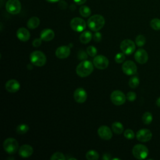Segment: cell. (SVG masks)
<instances>
[{
  "instance_id": "1",
  "label": "cell",
  "mask_w": 160,
  "mask_h": 160,
  "mask_svg": "<svg viewBox=\"0 0 160 160\" xmlns=\"http://www.w3.org/2000/svg\"><path fill=\"white\" fill-rule=\"evenodd\" d=\"M94 64L88 60L81 61L76 67V71L77 74L81 77L85 78L90 75L94 69Z\"/></svg>"
},
{
  "instance_id": "2",
  "label": "cell",
  "mask_w": 160,
  "mask_h": 160,
  "mask_svg": "<svg viewBox=\"0 0 160 160\" xmlns=\"http://www.w3.org/2000/svg\"><path fill=\"white\" fill-rule=\"evenodd\" d=\"M87 23L91 30L93 31H98L103 28L105 24V19L100 14H95L88 19Z\"/></svg>"
},
{
  "instance_id": "3",
  "label": "cell",
  "mask_w": 160,
  "mask_h": 160,
  "mask_svg": "<svg viewBox=\"0 0 160 160\" xmlns=\"http://www.w3.org/2000/svg\"><path fill=\"white\" fill-rule=\"evenodd\" d=\"M30 61L33 65L38 67L43 66L46 62V57L45 54L40 51H34L29 56Z\"/></svg>"
},
{
  "instance_id": "4",
  "label": "cell",
  "mask_w": 160,
  "mask_h": 160,
  "mask_svg": "<svg viewBox=\"0 0 160 160\" xmlns=\"http://www.w3.org/2000/svg\"><path fill=\"white\" fill-rule=\"evenodd\" d=\"M132 152L133 156L135 158L141 160L147 158L149 154V151L146 146L138 144L133 147L132 149Z\"/></svg>"
},
{
  "instance_id": "5",
  "label": "cell",
  "mask_w": 160,
  "mask_h": 160,
  "mask_svg": "<svg viewBox=\"0 0 160 160\" xmlns=\"http://www.w3.org/2000/svg\"><path fill=\"white\" fill-rule=\"evenodd\" d=\"M19 144L17 140L12 138H8L3 142L4 151L9 154H13L18 150Z\"/></svg>"
},
{
  "instance_id": "6",
  "label": "cell",
  "mask_w": 160,
  "mask_h": 160,
  "mask_svg": "<svg viewBox=\"0 0 160 160\" xmlns=\"http://www.w3.org/2000/svg\"><path fill=\"white\" fill-rule=\"evenodd\" d=\"M120 49L126 55H130L132 54L136 49L135 43L131 39H124L121 42Z\"/></svg>"
},
{
  "instance_id": "7",
  "label": "cell",
  "mask_w": 160,
  "mask_h": 160,
  "mask_svg": "<svg viewBox=\"0 0 160 160\" xmlns=\"http://www.w3.org/2000/svg\"><path fill=\"white\" fill-rule=\"evenodd\" d=\"M6 11L11 14H17L20 12L21 4L19 0H8L6 4Z\"/></svg>"
},
{
  "instance_id": "8",
  "label": "cell",
  "mask_w": 160,
  "mask_h": 160,
  "mask_svg": "<svg viewBox=\"0 0 160 160\" xmlns=\"http://www.w3.org/2000/svg\"><path fill=\"white\" fill-rule=\"evenodd\" d=\"M110 98L114 105L121 106L125 102L126 96L122 91L119 90H115L111 94Z\"/></svg>"
},
{
  "instance_id": "9",
  "label": "cell",
  "mask_w": 160,
  "mask_h": 160,
  "mask_svg": "<svg viewBox=\"0 0 160 160\" xmlns=\"http://www.w3.org/2000/svg\"><path fill=\"white\" fill-rule=\"evenodd\" d=\"M70 26L71 29L74 31L82 32L85 29L86 24L84 19L76 17L71 19L70 22Z\"/></svg>"
},
{
  "instance_id": "10",
  "label": "cell",
  "mask_w": 160,
  "mask_h": 160,
  "mask_svg": "<svg viewBox=\"0 0 160 160\" xmlns=\"http://www.w3.org/2000/svg\"><path fill=\"white\" fill-rule=\"evenodd\" d=\"M93 64L99 69H104L109 65V60L103 55H97L93 59Z\"/></svg>"
},
{
  "instance_id": "11",
  "label": "cell",
  "mask_w": 160,
  "mask_h": 160,
  "mask_svg": "<svg viewBox=\"0 0 160 160\" xmlns=\"http://www.w3.org/2000/svg\"><path fill=\"white\" fill-rule=\"evenodd\" d=\"M122 70L126 75H134L137 72V66L133 61L128 60L126 61L122 65Z\"/></svg>"
},
{
  "instance_id": "12",
  "label": "cell",
  "mask_w": 160,
  "mask_h": 160,
  "mask_svg": "<svg viewBox=\"0 0 160 160\" xmlns=\"http://www.w3.org/2000/svg\"><path fill=\"white\" fill-rule=\"evenodd\" d=\"M136 138L140 142H148L152 138V134L149 129H141L136 133Z\"/></svg>"
},
{
  "instance_id": "13",
  "label": "cell",
  "mask_w": 160,
  "mask_h": 160,
  "mask_svg": "<svg viewBox=\"0 0 160 160\" xmlns=\"http://www.w3.org/2000/svg\"><path fill=\"white\" fill-rule=\"evenodd\" d=\"M99 136L104 140H109L112 136V133L110 128L105 125L101 126L98 129Z\"/></svg>"
},
{
  "instance_id": "14",
  "label": "cell",
  "mask_w": 160,
  "mask_h": 160,
  "mask_svg": "<svg viewBox=\"0 0 160 160\" xmlns=\"http://www.w3.org/2000/svg\"><path fill=\"white\" fill-rule=\"evenodd\" d=\"M73 96L75 101L79 103H83L86 101L87 92L84 90V89L82 88H79L74 91Z\"/></svg>"
},
{
  "instance_id": "15",
  "label": "cell",
  "mask_w": 160,
  "mask_h": 160,
  "mask_svg": "<svg viewBox=\"0 0 160 160\" xmlns=\"http://www.w3.org/2000/svg\"><path fill=\"white\" fill-rule=\"evenodd\" d=\"M135 60L139 64H144L148 60V54L143 49H138L134 54Z\"/></svg>"
},
{
  "instance_id": "16",
  "label": "cell",
  "mask_w": 160,
  "mask_h": 160,
  "mask_svg": "<svg viewBox=\"0 0 160 160\" xmlns=\"http://www.w3.org/2000/svg\"><path fill=\"white\" fill-rule=\"evenodd\" d=\"M5 88L9 92H16L20 89V84L16 79H9L5 84Z\"/></svg>"
},
{
  "instance_id": "17",
  "label": "cell",
  "mask_w": 160,
  "mask_h": 160,
  "mask_svg": "<svg viewBox=\"0 0 160 160\" xmlns=\"http://www.w3.org/2000/svg\"><path fill=\"white\" fill-rule=\"evenodd\" d=\"M71 53V49L69 46H61L58 47L55 52V54L59 59H65L68 58Z\"/></svg>"
},
{
  "instance_id": "18",
  "label": "cell",
  "mask_w": 160,
  "mask_h": 160,
  "mask_svg": "<svg viewBox=\"0 0 160 160\" xmlns=\"http://www.w3.org/2000/svg\"><path fill=\"white\" fill-rule=\"evenodd\" d=\"M33 153V148L29 144H23L19 149V154L24 158L31 156Z\"/></svg>"
},
{
  "instance_id": "19",
  "label": "cell",
  "mask_w": 160,
  "mask_h": 160,
  "mask_svg": "<svg viewBox=\"0 0 160 160\" xmlns=\"http://www.w3.org/2000/svg\"><path fill=\"white\" fill-rule=\"evenodd\" d=\"M16 36L20 41L26 42L30 38V32L27 29L24 28H20L17 30Z\"/></svg>"
},
{
  "instance_id": "20",
  "label": "cell",
  "mask_w": 160,
  "mask_h": 160,
  "mask_svg": "<svg viewBox=\"0 0 160 160\" xmlns=\"http://www.w3.org/2000/svg\"><path fill=\"white\" fill-rule=\"evenodd\" d=\"M54 32L51 29H44L40 33V38L44 41H50L54 38Z\"/></svg>"
},
{
  "instance_id": "21",
  "label": "cell",
  "mask_w": 160,
  "mask_h": 160,
  "mask_svg": "<svg viewBox=\"0 0 160 160\" xmlns=\"http://www.w3.org/2000/svg\"><path fill=\"white\" fill-rule=\"evenodd\" d=\"M92 38V33L89 31H85L81 34L79 36V40L83 44H87L91 41Z\"/></svg>"
},
{
  "instance_id": "22",
  "label": "cell",
  "mask_w": 160,
  "mask_h": 160,
  "mask_svg": "<svg viewBox=\"0 0 160 160\" xmlns=\"http://www.w3.org/2000/svg\"><path fill=\"white\" fill-rule=\"evenodd\" d=\"M39 24H40L39 19L38 17L34 16V17L31 18L28 20V21L27 22V26L29 29H34L38 28V26L39 25Z\"/></svg>"
},
{
  "instance_id": "23",
  "label": "cell",
  "mask_w": 160,
  "mask_h": 160,
  "mask_svg": "<svg viewBox=\"0 0 160 160\" xmlns=\"http://www.w3.org/2000/svg\"><path fill=\"white\" fill-rule=\"evenodd\" d=\"M112 129L116 134H121L124 131V127L120 122H114L112 124Z\"/></svg>"
},
{
  "instance_id": "24",
  "label": "cell",
  "mask_w": 160,
  "mask_h": 160,
  "mask_svg": "<svg viewBox=\"0 0 160 160\" xmlns=\"http://www.w3.org/2000/svg\"><path fill=\"white\" fill-rule=\"evenodd\" d=\"M99 154L95 150L91 149L87 152L86 154V158L88 160H98L99 159Z\"/></svg>"
},
{
  "instance_id": "25",
  "label": "cell",
  "mask_w": 160,
  "mask_h": 160,
  "mask_svg": "<svg viewBox=\"0 0 160 160\" xmlns=\"http://www.w3.org/2000/svg\"><path fill=\"white\" fill-rule=\"evenodd\" d=\"M79 13L82 17L87 18L91 15V10L87 6H82L79 8Z\"/></svg>"
},
{
  "instance_id": "26",
  "label": "cell",
  "mask_w": 160,
  "mask_h": 160,
  "mask_svg": "<svg viewBox=\"0 0 160 160\" xmlns=\"http://www.w3.org/2000/svg\"><path fill=\"white\" fill-rule=\"evenodd\" d=\"M29 129V128L26 124H21L17 126L16 131L19 134H24L28 131Z\"/></svg>"
},
{
  "instance_id": "27",
  "label": "cell",
  "mask_w": 160,
  "mask_h": 160,
  "mask_svg": "<svg viewBox=\"0 0 160 160\" xmlns=\"http://www.w3.org/2000/svg\"><path fill=\"white\" fill-rule=\"evenodd\" d=\"M142 121L145 124H149L152 121V114L149 112H146L142 116Z\"/></svg>"
},
{
  "instance_id": "28",
  "label": "cell",
  "mask_w": 160,
  "mask_h": 160,
  "mask_svg": "<svg viewBox=\"0 0 160 160\" xmlns=\"http://www.w3.org/2000/svg\"><path fill=\"white\" fill-rule=\"evenodd\" d=\"M129 86L131 88H137L139 84V79L138 76H132L131 78L128 82Z\"/></svg>"
},
{
  "instance_id": "29",
  "label": "cell",
  "mask_w": 160,
  "mask_h": 160,
  "mask_svg": "<svg viewBox=\"0 0 160 160\" xmlns=\"http://www.w3.org/2000/svg\"><path fill=\"white\" fill-rule=\"evenodd\" d=\"M135 42H136V44L139 47L143 46L146 43V38L142 34H139L136 36Z\"/></svg>"
},
{
  "instance_id": "30",
  "label": "cell",
  "mask_w": 160,
  "mask_h": 160,
  "mask_svg": "<svg viewBox=\"0 0 160 160\" xmlns=\"http://www.w3.org/2000/svg\"><path fill=\"white\" fill-rule=\"evenodd\" d=\"M150 26L154 30H160V19L158 18L152 19L150 22Z\"/></svg>"
},
{
  "instance_id": "31",
  "label": "cell",
  "mask_w": 160,
  "mask_h": 160,
  "mask_svg": "<svg viewBox=\"0 0 160 160\" xmlns=\"http://www.w3.org/2000/svg\"><path fill=\"white\" fill-rule=\"evenodd\" d=\"M50 159L51 160H65L66 158L62 152H56L51 156Z\"/></svg>"
},
{
  "instance_id": "32",
  "label": "cell",
  "mask_w": 160,
  "mask_h": 160,
  "mask_svg": "<svg viewBox=\"0 0 160 160\" xmlns=\"http://www.w3.org/2000/svg\"><path fill=\"white\" fill-rule=\"evenodd\" d=\"M86 52L89 56L94 57L96 56L97 54V49L92 46H89L87 48Z\"/></svg>"
},
{
  "instance_id": "33",
  "label": "cell",
  "mask_w": 160,
  "mask_h": 160,
  "mask_svg": "<svg viewBox=\"0 0 160 160\" xmlns=\"http://www.w3.org/2000/svg\"><path fill=\"white\" fill-rule=\"evenodd\" d=\"M114 60L117 63H121L125 60V54L123 52H118L114 57Z\"/></svg>"
},
{
  "instance_id": "34",
  "label": "cell",
  "mask_w": 160,
  "mask_h": 160,
  "mask_svg": "<svg viewBox=\"0 0 160 160\" xmlns=\"http://www.w3.org/2000/svg\"><path fill=\"white\" fill-rule=\"evenodd\" d=\"M124 136L128 139H132L134 138L135 134L133 131L131 129H127L124 132Z\"/></svg>"
},
{
  "instance_id": "35",
  "label": "cell",
  "mask_w": 160,
  "mask_h": 160,
  "mask_svg": "<svg viewBox=\"0 0 160 160\" xmlns=\"http://www.w3.org/2000/svg\"><path fill=\"white\" fill-rule=\"evenodd\" d=\"M88 53L83 50H80L78 53V58L79 60H86L88 58Z\"/></svg>"
},
{
  "instance_id": "36",
  "label": "cell",
  "mask_w": 160,
  "mask_h": 160,
  "mask_svg": "<svg viewBox=\"0 0 160 160\" xmlns=\"http://www.w3.org/2000/svg\"><path fill=\"white\" fill-rule=\"evenodd\" d=\"M126 98L129 101H134L136 99V94L132 91L128 92L126 94Z\"/></svg>"
},
{
  "instance_id": "37",
  "label": "cell",
  "mask_w": 160,
  "mask_h": 160,
  "mask_svg": "<svg viewBox=\"0 0 160 160\" xmlns=\"http://www.w3.org/2000/svg\"><path fill=\"white\" fill-rule=\"evenodd\" d=\"M101 39H102L101 33L98 31H96V32L93 35V39L94 40V41L99 42V41H101Z\"/></svg>"
},
{
  "instance_id": "38",
  "label": "cell",
  "mask_w": 160,
  "mask_h": 160,
  "mask_svg": "<svg viewBox=\"0 0 160 160\" xmlns=\"http://www.w3.org/2000/svg\"><path fill=\"white\" fill-rule=\"evenodd\" d=\"M41 43H42V39H41V38H36L32 41V46H33V47L38 48V47L41 46Z\"/></svg>"
},
{
  "instance_id": "39",
  "label": "cell",
  "mask_w": 160,
  "mask_h": 160,
  "mask_svg": "<svg viewBox=\"0 0 160 160\" xmlns=\"http://www.w3.org/2000/svg\"><path fill=\"white\" fill-rule=\"evenodd\" d=\"M102 159L104 160H110V159H112V158L111 157V154H108V153L104 154L103 156H102Z\"/></svg>"
},
{
  "instance_id": "40",
  "label": "cell",
  "mask_w": 160,
  "mask_h": 160,
  "mask_svg": "<svg viewBox=\"0 0 160 160\" xmlns=\"http://www.w3.org/2000/svg\"><path fill=\"white\" fill-rule=\"evenodd\" d=\"M87 0H74V1L78 5L83 4Z\"/></svg>"
},
{
  "instance_id": "41",
  "label": "cell",
  "mask_w": 160,
  "mask_h": 160,
  "mask_svg": "<svg viewBox=\"0 0 160 160\" xmlns=\"http://www.w3.org/2000/svg\"><path fill=\"white\" fill-rule=\"evenodd\" d=\"M156 103V105H157L158 107L160 108V97L157 99Z\"/></svg>"
},
{
  "instance_id": "42",
  "label": "cell",
  "mask_w": 160,
  "mask_h": 160,
  "mask_svg": "<svg viewBox=\"0 0 160 160\" xmlns=\"http://www.w3.org/2000/svg\"><path fill=\"white\" fill-rule=\"evenodd\" d=\"M48 2H51V3H54V2H57L58 1H59L60 0H46Z\"/></svg>"
},
{
  "instance_id": "43",
  "label": "cell",
  "mask_w": 160,
  "mask_h": 160,
  "mask_svg": "<svg viewBox=\"0 0 160 160\" xmlns=\"http://www.w3.org/2000/svg\"><path fill=\"white\" fill-rule=\"evenodd\" d=\"M28 69H29V70L32 69V64H28Z\"/></svg>"
},
{
  "instance_id": "44",
  "label": "cell",
  "mask_w": 160,
  "mask_h": 160,
  "mask_svg": "<svg viewBox=\"0 0 160 160\" xmlns=\"http://www.w3.org/2000/svg\"><path fill=\"white\" fill-rule=\"evenodd\" d=\"M70 159H74V160H76V159L74 158H68V160H70Z\"/></svg>"
}]
</instances>
